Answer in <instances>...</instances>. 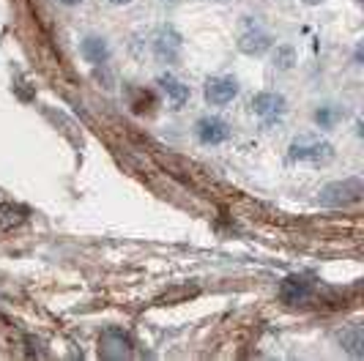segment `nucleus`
<instances>
[{"label":"nucleus","mask_w":364,"mask_h":361,"mask_svg":"<svg viewBox=\"0 0 364 361\" xmlns=\"http://www.w3.org/2000/svg\"><path fill=\"white\" fill-rule=\"evenodd\" d=\"M156 85H159V90L164 93V99H167L170 109H183V107H186V102H189L192 90H189V85H186V82H181L176 74H159Z\"/></svg>","instance_id":"obj_8"},{"label":"nucleus","mask_w":364,"mask_h":361,"mask_svg":"<svg viewBox=\"0 0 364 361\" xmlns=\"http://www.w3.org/2000/svg\"><path fill=\"white\" fill-rule=\"evenodd\" d=\"M195 137L203 145H222L230 140V124L219 115H203L195 124Z\"/></svg>","instance_id":"obj_6"},{"label":"nucleus","mask_w":364,"mask_h":361,"mask_svg":"<svg viewBox=\"0 0 364 361\" xmlns=\"http://www.w3.org/2000/svg\"><path fill=\"white\" fill-rule=\"evenodd\" d=\"M343 115H346V109H340L337 104H323L315 109V124L321 129H334L343 121Z\"/></svg>","instance_id":"obj_13"},{"label":"nucleus","mask_w":364,"mask_h":361,"mask_svg":"<svg viewBox=\"0 0 364 361\" xmlns=\"http://www.w3.org/2000/svg\"><path fill=\"white\" fill-rule=\"evenodd\" d=\"M58 3H63V6H80L82 0H58Z\"/></svg>","instance_id":"obj_15"},{"label":"nucleus","mask_w":364,"mask_h":361,"mask_svg":"<svg viewBox=\"0 0 364 361\" xmlns=\"http://www.w3.org/2000/svg\"><path fill=\"white\" fill-rule=\"evenodd\" d=\"M340 345H343V350H346L348 356L362 359V356H364V331H362V325H350V328H346V331L340 334Z\"/></svg>","instance_id":"obj_11"},{"label":"nucleus","mask_w":364,"mask_h":361,"mask_svg":"<svg viewBox=\"0 0 364 361\" xmlns=\"http://www.w3.org/2000/svg\"><path fill=\"white\" fill-rule=\"evenodd\" d=\"M288 156L293 162H312V164H326L334 159V145L318 137V134H299L291 140Z\"/></svg>","instance_id":"obj_1"},{"label":"nucleus","mask_w":364,"mask_h":361,"mask_svg":"<svg viewBox=\"0 0 364 361\" xmlns=\"http://www.w3.org/2000/svg\"><path fill=\"white\" fill-rule=\"evenodd\" d=\"M301 3H307V6H318V3H323V0H301Z\"/></svg>","instance_id":"obj_17"},{"label":"nucleus","mask_w":364,"mask_h":361,"mask_svg":"<svg viewBox=\"0 0 364 361\" xmlns=\"http://www.w3.org/2000/svg\"><path fill=\"white\" fill-rule=\"evenodd\" d=\"M151 47H154V55H156L162 63H176V60L181 58L183 38L173 25H162V28L154 33Z\"/></svg>","instance_id":"obj_3"},{"label":"nucleus","mask_w":364,"mask_h":361,"mask_svg":"<svg viewBox=\"0 0 364 361\" xmlns=\"http://www.w3.org/2000/svg\"><path fill=\"white\" fill-rule=\"evenodd\" d=\"M112 6H127V3H132V0H109Z\"/></svg>","instance_id":"obj_16"},{"label":"nucleus","mask_w":364,"mask_h":361,"mask_svg":"<svg viewBox=\"0 0 364 361\" xmlns=\"http://www.w3.org/2000/svg\"><path fill=\"white\" fill-rule=\"evenodd\" d=\"M203 96L211 107H225L230 104L233 99L238 96V82L236 77H211L203 88Z\"/></svg>","instance_id":"obj_7"},{"label":"nucleus","mask_w":364,"mask_h":361,"mask_svg":"<svg viewBox=\"0 0 364 361\" xmlns=\"http://www.w3.org/2000/svg\"><path fill=\"white\" fill-rule=\"evenodd\" d=\"M310 293H312L310 279H307V276L293 274V276H288V279L282 282V288H279V298H282V301H288V304H299V301L310 298Z\"/></svg>","instance_id":"obj_9"},{"label":"nucleus","mask_w":364,"mask_h":361,"mask_svg":"<svg viewBox=\"0 0 364 361\" xmlns=\"http://www.w3.org/2000/svg\"><path fill=\"white\" fill-rule=\"evenodd\" d=\"M362 195H364L362 178L334 180V183L323 186V192H321V205H326V208H343V205L359 203Z\"/></svg>","instance_id":"obj_2"},{"label":"nucleus","mask_w":364,"mask_h":361,"mask_svg":"<svg viewBox=\"0 0 364 361\" xmlns=\"http://www.w3.org/2000/svg\"><path fill=\"white\" fill-rule=\"evenodd\" d=\"M293 63H296V53H293V47H288V44L277 47V53H274V69H279V72H291Z\"/></svg>","instance_id":"obj_14"},{"label":"nucleus","mask_w":364,"mask_h":361,"mask_svg":"<svg viewBox=\"0 0 364 361\" xmlns=\"http://www.w3.org/2000/svg\"><path fill=\"white\" fill-rule=\"evenodd\" d=\"M80 53L82 58L91 63V66H105L109 60V44L107 38L102 36H85L82 38V44H80Z\"/></svg>","instance_id":"obj_10"},{"label":"nucleus","mask_w":364,"mask_h":361,"mask_svg":"<svg viewBox=\"0 0 364 361\" xmlns=\"http://www.w3.org/2000/svg\"><path fill=\"white\" fill-rule=\"evenodd\" d=\"M252 112H255L260 121L274 124V121H279L288 112V102L277 90H260V93H255V99H252Z\"/></svg>","instance_id":"obj_5"},{"label":"nucleus","mask_w":364,"mask_h":361,"mask_svg":"<svg viewBox=\"0 0 364 361\" xmlns=\"http://www.w3.org/2000/svg\"><path fill=\"white\" fill-rule=\"evenodd\" d=\"M162 3H173V0H162Z\"/></svg>","instance_id":"obj_18"},{"label":"nucleus","mask_w":364,"mask_h":361,"mask_svg":"<svg viewBox=\"0 0 364 361\" xmlns=\"http://www.w3.org/2000/svg\"><path fill=\"white\" fill-rule=\"evenodd\" d=\"M25 217H28V211L22 205H11V203L0 205V230H14L17 225L25 222Z\"/></svg>","instance_id":"obj_12"},{"label":"nucleus","mask_w":364,"mask_h":361,"mask_svg":"<svg viewBox=\"0 0 364 361\" xmlns=\"http://www.w3.org/2000/svg\"><path fill=\"white\" fill-rule=\"evenodd\" d=\"M272 44H274L272 33H269L263 25L252 22V19H250V22L244 25V31L238 33V50H241L244 55H252V58L269 53V50H272Z\"/></svg>","instance_id":"obj_4"}]
</instances>
